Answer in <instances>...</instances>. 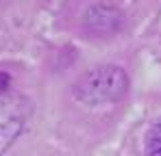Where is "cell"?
<instances>
[{"instance_id": "2", "label": "cell", "mask_w": 161, "mask_h": 156, "mask_svg": "<svg viewBox=\"0 0 161 156\" xmlns=\"http://www.w3.org/2000/svg\"><path fill=\"white\" fill-rule=\"evenodd\" d=\"M28 115L31 100L24 93L13 89L0 93V156L15 143V139L26 126Z\"/></svg>"}, {"instance_id": "1", "label": "cell", "mask_w": 161, "mask_h": 156, "mask_svg": "<svg viewBox=\"0 0 161 156\" xmlns=\"http://www.w3.org/2000/svg\"><path fill=\"white\" fill-rule=\"evenodd\" d=\"M129 89V76L122 67L103 65L94 67L74 82V98L96 106L105 102H118Z\"/></svg>"}, {"instance_id": "3", "label": "cell", "mask_w": 161, "mask_h": 156, "mask_svg": "<svg viewBox=\"0 0 161 156\" xmlns=\"http://www.w3.org/2000/svg\"><path fill=\"white\" fill-rule=\"evenodd\" d=\"M122 22H124L122 11L115 7H109V4H96L85 13V26L92 33H100V35L118 30Z\"/></svg>"}, {"instance_id": "4", "label": "cell", "mask_w": 161, "mask_h": 156, "mask_svg": "<svg viewBox=\"0 0 161 156\" xmlns=\"http://www.w3.org/2000/svg\"><path fill=\"white\" fill-rule=\"evenodd\" d=\"M144 152H146V156H161V119H157L146 132Z\"/></svg>"}]
</instances>
